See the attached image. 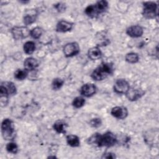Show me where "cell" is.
Instances as JSON below:
<instances>
[{"instance_id":"6da1fadb","label":"cell","mask_w":159,"mask_h":159,"mask_svg":"<svg viewBox=\"0 0 159 159\" xmlns=\"http://www.w3.org/2000/svg\"><path fill=\"white\" fill-rule=\"evenodd\" d=\"M88 142L90 144H95L98 147H112L117 143V138L111 132H107L103 134H95L88 139Z\"/></svg>"},{"instance_id":"7a4b0ae2","label":"cell","mask_w":159,"mask_h":159,"mask_svg":"<svg viewBox=\"0 0 159 159\" xmlns=\"http://www.w3.org/2000/svg\"><path fill=\"white\" fill-rule=\"evenodd\" d=\"M112 65L107 63H102L98 66L92 73L91 77L96 81H101L112 73Z\"/></svg>"},{"instance_id":"3957f363","label":"cell","mask_w":159,"mask_h":159,"mask_svg":"<svg viewBox=\"0 0 159 159\" xmlns=\"http://www.w3.org/2000/svg\"><path fill=\"white\" fill-rule=\"evenodd\" d=\"M1 132L6 140H12L15 136V130L13 122L9 119H5L1 124Z\"/></svg>"},{"instance_id":"277c9868","label":"cell","mask_w":159,"mask_h":159,"mask_svg":"<svg viewBox=\"0 0 159 159\" xmlns=\"http://www.w3.org/2000/svg\"><path fill=\"white\" fill-rule=\"evenodd\" d=\"M143 16L146 18H154L158 16V6L155 2L147 1L143 3Z\"/></svg>"},{"instance_id":"5b68a950","label":"cell","mask_w":159,"mask_h":159,"mask_svg":"<svg viewBox=\"0 0 159 159\" xmlns=\"http://www.w3.org/2000/svg\"><path fill=\"white\" fill-rule=\"evenodd\" d=\"M30 31L25 27H14L11 30L13 37L16 40H20L27 37Z\"/></svg>"},{"instance_id":"8992f818","label":"cell","mask_w":159,"mask_h":159,"mask_svg":"<svg viewBox=\"0 0 159 159\" xmlns=\"http://www.w3.org/2000/svg\"><path fill=\"white\" fill-rule=\"evenodd\" d=\"M63 52L66 57H70L77 55L80 52V47L77 43H68L63 48Z\"/></svg>"},{"instance_id":"52a82bcc","label":"cell","mask_w":159,"mask_h":159,"mask_svg":"<svg viewBox=\"0 0 159 159\" xmlns=\"http://www.w3.org/2000/svg\"><path fill=\"white\" fill-rule=\"evenodd\" d=\"M129 89L128 82L124 79L117 80L114 85V91L119 94L126 93Z\"/></svg>"},{"instance_id":"ba28073f","label":"cell","mask_w":159,"mask_h":159,"mask_svg":"<svg viewBox=\"0 0 159 159\" xmlns=\"http://www.w3.org/2000/svg\"><path fill=\"white\" fill-rule=\"evenodd\" d=\"M96 87L93 83H87L84 84L80 89V93L84 96L90 97L95 94Z\"/></svg>"},{"instance_id":"9c48e42d","label":"cell","mask_w":159,"mask_h":159,"mask_svg":"<svg viewBox=\"0 0 159 159\" xmlns=\"http://www.w3.org/2000/svg\"><path fill=\"white\" fill-rule=\"evenodd\" d=\"M111 113L112 116H113L116 118H117L119 119H123L127 116L128 111L125 107L116 106L113 107L111 109Z\"/></svg>"},{"instance_id":"30bf717a","label":"cell","mask_w":159,"mask_h":159,"mask_svg":"<svg viewBox=\"0 0 159 159\" xmlns=\"http://www.w3.org/2000/svg\"><path fill=\"white\" fill-rule=\"evenodd\" d=\"M128 35L132 37H139L143 34V29L139 25H132L129 27L126 31Z\"/></svg>"},{"instance_id":"8fae6325","label":"cell","mask_w":159,"mask_h":159,"mask_svg":"<svg viewBox=\"0 0 159 159\" xmlns=\"http://www.w3.org/2000/svg\"><path fill=\"white\" fill-rule=\"evenodd\" d=\"M73 27V24L67 22L66 20H61L60 21L56 27V30L57 32H66L68 31H70Z\"/></svg>"},{"instance_id":"7c38bea8","label":"cell","mask_w":159,"mask_h":159,"mask_svg":"<svg viewBox=\"0 0 159 159\" xmlns=\"http://www.w3.org/2000/svg\"><path fill=\"white\" fill-rule=\"evenodd\" d=\"M126 94L129 99L131 101H135L140 98L143 95L144 93L143 91L139 89H129L128 91L126 93Z\"/></svg>"},{"instance_id":"4fadbf2b","label":"cell","mask_w":159,"mask_h":159,"mask_svg":"<svg viewBox=\"0 0 159 159\" xmlns=\"http://www.w3.org/2000/svg\"><path fill=\"white\" fill-rule=\"evenodd\" d=\"M107 6H108V2L106 1L102 0V1H98L96 4H94L95 16L104 12L107 8Z\"/></svg>"},{"instance_id":"5bb4252c","label":"cell","mask_w":159,"mask_h":159,"mask_svg":"<svg viewBox=\"0 0 159 159\" xmlns=\"http://www.w3.org/2000/svg\"><path fill=\"white\" fill-rule=\"evenodd\" d=\"M24 65L26 70H32L35 69L38 66L39 63L35 58L32 57H29L25 60L24 62Z\"/></svg>"},{"instance_id":"9a60e30c","label":"cell","mask_w":159,"mask_h":159,"mask_svg":"<svg viewBox=\"0 0 159 159\" xmlns=\"http://www.w3.org/2000/svg\"><path fill=\"white\" fill-rule=\"evenodd\" d=\"M88 57L93 60L99 59L102 56V53L98 47H93L89 49L88 53Z\"/></svg>"},{"instance_id":"2e32d148","label":"cell","mask_w":159,"mask_h":159,"mask_svg":"<svg viewBox=\"0 0 159 159\" xmlns=\"http://www.w3.org/2000/svg\"><path fill=\"white\" fill-rule=\"evenodd\" d=\"M66 142L71 147H78L80 144L78 137L75 135H69L66 137Z\"/></svg>"},{"instance_id":"e0dca14e","label":"cell","mask_w":159,"mask_h":159,"mask_svg":"<svg viewBox=\"0 0 159 159\" xmlns=\"http://www.w3.org/2000/svg\"><path fill=\"white\" fill-rule=\"evenodd\" d=\"M35 49V45L34 42L28 41L25 42L24 45V52L27 54L32 53Z\"/></svg>"},{"instance_id":"ac0fdd59","label":"cell","mask_w":159,"mask_h":159,"mask_svg":"<svg viewBox=\"0 0 159 159\" xmlns=\"http://www.w3.org/2000/svg\"><path fill=\"white\" fill-rule=\"evenodd\" d=\"M37 18V14L35 12L27 14L24 17V22L25 25H29L34 23Z\"/></svg>"},{"instance_id":"d6986e66","label":"cell","mask_w":159,"mask_h":159,"mask_svg":"<svg viewBox=\"0 0 159 159\" xmlns=\"http://www.w3.org/2000/svg\"><path fill=\"white\" fill-rule=\"evenodd\" d=\"M65 123L61 120H58L53 124V129L58 133H65Z\"/></svg>"},{"instance_id":"ffe728a7","label":"cell","mask_w":159,"mask_h":159,"mask_svg":"<svg viewBox=\"0 0 159 159\" xmlns=\"http://www.w3.org/2000/svg\"><path fill=\"white\" fill-rule=\"evenodd\" d=\"M139 55L135 53H129L125 55V60L130 63H135L139 61Z\"/></svg>"},{"instance_id":"44dd1931","label":"cell","mask_w":159,"mask_h":159,"mask_svg":"<svg viewBox=\"0 0 159 159\" xmlns=\"http://www.w3.org/2000/svg\"><path fill=\"white\" fill-rule=\"evenodd\" d=\"M27 76V71L25 70L19 69L14 73V77L19 80H24Z\"/></svg>"},{"instance_id":"7402d4cb","label":"cell","mask_w":159,"mask_h":159,"mask_svg":"<svg viewBox=\"0 0 159 159\" xmlns=\"http://www.w3.org/2000/svg\"><path fill=\"white\" fill-rule=\"evenodd\" d=\"M42 34V29L40 27H36L30 30V35L34 39H39Z\"/></svg>"},{"instance_id":"603a6c76","label":"cell","mask_w":159,"mask_h":159,"mask_svg":"<svg viewBox=\"0 0 159 159\" xmlns=\"http://www.w3.org/2000/svg\"><path fill=\"white\" fill-rule=\"evenodd\" d=\"M2 84H4L5 86V87L7 88L9 94H15L16 93V88L15 86V85L14 84V83H12V82H5L3 83H2Z\"/></svg>"},{"instance_id":"cb8c5ba5","label":"cell","mask_w":159,"mask_h":159,"mask_svg":"<svg viewBox=\"0 0 159 159\" xmlns=\"http://www.w3.org/2000/svg\"><path fill=\"white\" fill-rule=\"evenodd\" d=\"M85 103V100L81 97H76L73 101V105L76 108L81 107Z\"/></svg>"},{"instance_id":"d4e9b609","label":"cell","mask_w":159,"mask_h":159,"mask_svg":"<svg viewBox=\"0 0 159 159\" xmlns=\"http://www.w3.org/2000/svg\"><path fill=\"white\" fill-rule=\"evenodd\" d=\"M63 80L60 79V78H55L53 80V82H52V88L54 89V90H58L59 89L63 84Z\"/></svg>"},{"instance_id":"484cf974","label":"cell","mask_w":159,"mask_h":159,"mask_svg":"<svg viewBox=\"0 0 159 159\" xmlns=\"http://www.w3.org/2000/svg\"><path fill=\"white\" fill-rule=\"evenodd\" d=\"M6 150L8 152L12 153H16L18 151V147L16 143L13 142H10L6 145Z\"/></svg>"},{"instance_id":"4316f807","label":"cell","mask_w":159,"mask_h":159,"mask_svg":"<svg viewBox=\"0 0 159 159\" xmlns=\"http://www.w3.org/2000/svg\"><path fill=\"white\" fill-rule=\"evenodd\" d=\"M85 13L87 14L88 16L90 17H94L95 16V13H94V4L89 5L85 9Z\"/></svg>"},{"instance_id":"83f0119b","label":"cell","mask_w":159,"mask_h":159,"mask_svg":"<svg viewBox=\"0 0 159 159\" xmlns=\"http://www.w3.org/2000/svg\"><path fill=\"white\" fill-rule=\"evenodd\" d=\"M89 123H90V125L92 127H99L101 125L102 121H101V119H99V118H94V119L91 120Z\"/></svg>"},{"instance_id":"f1b7e54d","label":"cell","mask_w":159,"mask_h":159,"mask_svg":"<svg viewBox=\"0 0 159 159\" xmlns=\"http://www.w3.org/2000/svg\"><path fill=\"white\" fill-rule=\"evenodd\" d=\"M55 7L60 12L64 11L65 10V4L62 3H58L55 5Z\"/></svg>"},{"instance_id":"f546056e","label":"cell","mask_w":159,"mask_h":159,"mask_svg":"<svg viewBox=\"0 0 159 159\" xmlns=\"http://www.w3.org/2000/svg\"><path fill=\"white\" fill-rule=\"evenodd\" d=\"M115 157H115L114 154L110 153V152L104 153L103 156L102 157V158H114Z\"/></svg>"}]
</instances>
